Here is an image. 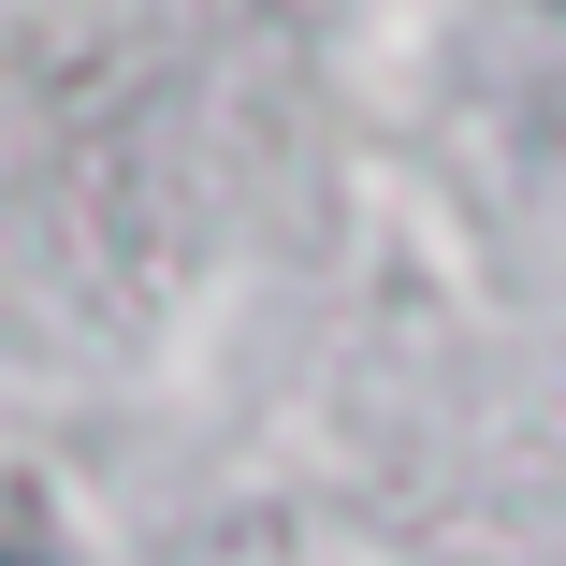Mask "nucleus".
Wrapping results in <instances>:
<instances>
[{
	"mask_svg": "<svg viewBox=\"0 0 566 566\" xmlns=\"http://www.w3.org/2000/svg\"><path fill=\"white\" fill-rule=\"evenodd\" d=\"M0 566H59V523H44V494H0Z\"/></svg>",
	"mask_w": 566,
	"mask_h": 566,
	"instance_id": "obj_1",
	"label": "nucleus"
}]
</instances>
